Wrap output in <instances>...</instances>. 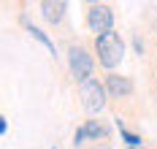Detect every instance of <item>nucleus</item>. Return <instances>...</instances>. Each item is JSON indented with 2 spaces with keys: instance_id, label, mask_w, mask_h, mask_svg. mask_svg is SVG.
Wrapping results in <instances>:
<instances>
[{
  "instance_id": "f257e3e1",
  "label": "nucleus",
  "mask_w": 157,
  "mask_h": 149,
  "mask_svg": "<svg viewBox=\"0 0 157 149\" xmlns=\"http://www.w3.org/2000/svg\"><path fill=\"white\" fill-rule=\"evenodd\" d=\"M95 46H98V57H100V63L106 68H114L122 63V54H125V44H122V38L119 33H106V35H98L95 38Z\"/></svg>"
},
{
  "instance_id": "f03ea898",
  "label": "nucleus",
  "mask_w": 157,
  "mask_h": 149,
  "mask_svg": "<svg viewBox=\"0 0 157 149\" xmlns=\"http://www.w3.org/2000/svg\"><path fill=\"white\" fill-rule=\"evenodd\" d=\"M81 103H84V109L90 114H98L106 106V90H103V84L98 79H90V82L81 84Z\"/></svg>"
},
{
  "instance_id": "7ed1b4c3",
  "label": "nucleus",
  "mask_w": 157,
  "mask_h": 149,
  "mask_svg": "<svg viewBox=\"0 0 157 149\" xmlns=\"http://www.w3.org/2000/svg\"><path fill=\"white\" fill-rule=\"evenodd\" d=\"M87 25H90V30L98 33V35L111 33V25H114L111 8L109 6H92V8H90V17H87Z\"/></svg>"
},
{
  "instance_id": "20e7f679",
  "label": "nucleus",
  "mask_w": 157,
  "mask_h": 149,
  "mask_svg": "<svg viewBox=\"0 0 157 149\" xmlns=\"http://www.w3.org/2000/svg\"><path fill=\"white\" fill-rule=\"evenodd\" d=\"M68 54H71V73H73L81 84L90 82V73H92V60H90V54L81 49V46H73Z\"/></svg>"
},
{
  "instance_id": "39448f33",
  "label": "nucleus",
  "mask_w": 157,
  "mask_h": 149,
  "mask_svg": "<svg viewBox=\"0 0 157 149\" xmlns=\"http://www.w3.org/2000/svg\"><path fill=\"white\" fill-rule=\"evenodd\" d=\"M106 87H109V92L114 98H125V95L133 92V82H130L127 76H109Z\"/></svg>"
},
{
  "instance_id": "423d86ee",
  "label": "nucleus",
  "mask_w": 157,
  "mask_h": 149,
  "mask_svg": "<svg viewBox=\"0 0 157 149\" xmlns=\"http://www.w3.org/2000/svg\"><path fill=\"white\" fill-rule=\"evenodd\" d=\"M84 138H106V128H100L98 122H87V125H81V128L76 130L73 141H76V144H81Z\"/></svg>"
},
{
  "instance_id": "0eeeda50",
  "label": "nucleus",
  "mask_w": 157,
  "mask_h": 149,
  "mask_svg": "<svg viewBox=\"0 0 157 149\" xmlns=\"http://www.w3.org/2000/svg\"><path fill=\"white\" fill-rule=\"evenodd\" d=\"M41 11H44V17L49 19V22H60L63 19V14H65V3L63 0H57V3H52V0H44L41 3Z\"/></svg>"
},
{
  "instance_id": "6e6552de",
  "label": "nucleus",
  "mask_w": 157,
  "mask_h": 149,
  "mask_svg": "<svg viewBox=\"0 0 157 149\" xmlns=\"http://www.w3.org/2000/svg\"><path fill=\"white\" fill-rule=\"evenodd\" d=\"M30 33H33V38H38V41H41V44H44V46H46V49L54 54V44L49 41V35L44 33V30H38V27H30Z\"/></svg>"
},
{
  "instance_id": "1a4fd4ad",
  "label": "nucleus",
  "mask_w": 157,
  "mask_h": 149,
  "mask_svg": "<svg viewBox=\"0 0 157 149\" xmlns=\"http://www.w3.org/2000/svg\"><path fill=\"white\" fill-rule=\"evenodd\" d=\"M119 130H122V138H125L127 144H130V149H136L138 144H141V138H138V136H133V133H127L125 128H122V125H119Z\"/></svg>"
},
{
  "instance_id": "9d476101",
  "label": "nucleus",
  "mask_w": 157,
  "mask_h": 149,
  "mask_svg": "<svg viewBox=\"0 0 157 149\" xmlns=\"http://www.w3.org/2000/svg\"><path fill=\"white\" fill-rule=\"evenodd\" d=\"M133 46H136V52H138V54H141V52H144V44H141V41H138V38L133 41Z\"/></svg>"
},
{
  "instance_id": "9b49d317",
  "label": "nucleus",
  "mask_w": 157,
  "mask_h": 149,
  "mask_svg": "<svg viewBox=\"0 0 157 149\" xmlns=\"http://www.w3.org/2000/svg\"><path fill=\"white\" fill-rule=\"evenodd\" d=\"M136 149H138V147H136Z\"/></svg>"
}]
</instances>
